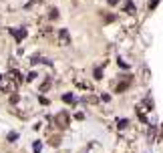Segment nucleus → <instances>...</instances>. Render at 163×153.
I'll return each instance as SVG.
<instances>
[{"label":"nucleus","mask_w":163,"mask_h":153,"mask_svg":"<svg viewBox=\"0 0 163 153\" xmlns=\"http://www.w3.org/2000/svg\"><path fill=\"white\" fill-rule=\"evenodd\" d=\"M16 89H18V85L10 79V75H2V76H0V91L12 93V91H16Z\"/></svg>","instance_id":"obj_1"},{"label":"nucleus","mask_w":163,"mask_h":153,"mask_svg":"<svg viewBox=\"0 0 163 153\" xmlns=\"http://www.w3.org/2000/svg\"><path fill=\"white\" fill-rule=\"evenodd\" d=\"M54 121H57V125L61 127V129H67V127H69V113H67V111L58 113L57 117H54Z\"/></svg>","instance_id":"obj_2"},{"label":"nucleus","mask_w":163,"mask_h":153,"mask_svg":"<svg viewBox=\"0 0 163 153\" xmlns=\"http://www.w3.org/2000/svg\"><path fill=\"white\" fill-rule=\"evenodd\" d=\"M58 38H61V44H65V47H69V44H71V34H69V30H67V28H62V30H61Z\"/></svg>","instance_id":"obj_3"},{"label":"nucleus","mask_w":163,"mask_h":153,"mask_svg":"<svg viewBox=\"0 0 163 153\" xmlns=\"http://www.w3.org/2000/svg\"><path fill=\"white\" fill-rule=\"evenodd\" d=\"M10 34H12V36H14L16 40L20 43V40L26 36V30H24V28H16V30H14V28H10Z\"/></svg>","instance_id":"obj_4"},{"label":"nucleus","mask_w":163,"mask_h":153,"mask_svg":"<svg viewBox=\"0 0 163 153\" xmlns=\"http://www.w3.org/2000/svg\"><path fill=\"white\" fill-rule=\"evenodd\" d=\"M8 75H10V79H12V81H14L16 85L20 87V83H22V76H20V73H18V71H16V69H14V71H10Z\"/></svg>","instance_id":"obj_5"},{"label":"nucleus","mask_w":163,"mask_h":153,"mask_svg":"<svg viewBox=\"0 0 163 153\" xmlns=\"http://www.w3.org/2000/svg\"><path fill=\"white\" fill-rule=\"evenodd\" d=\"M129 83H131V76H127V79H125V81H121L119 85H117V93H123L125 89H127V87H129Z\"/></svg>","instance_id":"obj_6"},{"label":"nucleus","mask_w":163,"mask_h":153,"mask_svg":"<svg viewBox=\"0 0 163 153\" xmlns=\"http://www.w3.org/2000/svg\"><path fill=\"white\" fill-rule=\"evenodd\" d=\"M125 12H129V14H135V6H133V2H127V4H125Z\"/></svg>","instance_id":"obj_7"},{"label":"nucleus","mask_w":163,"mask_h":153,"mask_svg":"<svg viewBox=\"0 0 163 153\" xmlns=\"http://www.w3.org/2000/svg\"><path fill=\"white\" fill-rule=\"evenodd\" d=\"M50 83H53V81H50V76H48L46 81L43 83V87H40V91H43V93H46V91H48V87H50Z\"/></svg>","instance_id":"obj_8"},{"label":"nucleus","mask_w":163,"mask_h":153,"mask_svg":"<svg viewBox=\"0 0 163 153\" xmlns=\"http://www.w3.org/2000/svg\"><path fill=\"white\" fill-rule=\"evenodd\" d=\"M62 101H65V103H75V97H72L71 93H67V95H62Z\"/></svg>","instance_id":"obj_9"},{"label":"nucleus","mask_w":163,"mask_h":153,"mask_svg":"<svg viewBox=\"0 0 163 153\" xmlns=\"http://www.w3.org/2000/svg\"><path fill=\"white\" fill-rule=\"evenodd\" d=\"M127 125H129V121H127V119H121V121H119V125H117V129H119V131H123L125 127H127Z\"/></svg>","instance_id":"obj_10"},{"label":"nucleus","mask_w":163,"mask_h":153,"mask_svg":"<svg viewBox=\"0 0 163 153\" xmlns=\"http://www.w3.org/2000/svg\"><path fill=\"white\" fill-rule=\"evenodd\" d=\"M36 75H39V73H34V71H30L28 75H26V81H28V83H30V81H34V79H36Z\"/></svg>","instance_id":"obj_11"},{"label":"nucleus","mask_w":163,"mask_h":153,"mask_svg":"<svg viewBox=\"0 0 163 153\" xmlns=\"http://www.w3.org/2000/svg\"><path fill=\"white\" fill-rule=\"evenodd\" d=\"M137 115H139V119L143 121V123H147V117L143 115V111H141V107H137Z\"/></svg>","instance_id":"obj_12"},{"label":"nucleus","mask_w":163,"mask_h":153,"mask_svg":"<svg viewBox=\"0 0 163 153\" xmlns=\"http://www.w3.org/2000/svg\"><path fill=\"white\" fill-rule=\"evenodd\" d=\"M32 149H34V153H40V149H43V145H40V141H34Z\"/></svg>","instance_id":"obj_13"},{"label":"nucleus","mask_w":163,"mask_h":153,"mask_svg":"<svg viewBox=\"0 0 163 153\" xmlns=\"http://www.w3.org/2000/svg\"><path fill=\"white\" fill-rule=\"evenodd\" d=\"M101 76H103V69H101V67H99V69H95V79L99 81Z\"/></svg>","instance_id":"obj_14"},{"label":"nucleus","mask_w":163,"mask_h":153,"mask_svg":"<svg viewBox=\"0 0 163 153\" xmlns=\"http://www.w3.org/2000/svg\"><path fill=\"white\" fill-rule=\"evenodd\" d=\"M16 139H18V133H8V141H10V143H14Z\"/></svg>","instance_id":"obj_15"},{"label":"nucleus","mask_w":163,"mask_h":153,"mask_svg":"<svg viewBox=\"0 0 163 153\" xmlns=\"http://www.w3.org/2000/svg\"><path fill=\"white\" fill-rule=\"evenodd\" d=\"M18 101H20V97L16 95V93H14V95H10V103H12V105H14V103H18Z\"/></svg>","instance_id":"obj_16"},{"label":"nucleus","mask_w":163,"mask_h":153,"mask_svg":"<svg viewBox=\"0 0 163 153\" xmlns=\"http://www.w3.org/2000/svg\"><path fill=\"white\" fill-rule=\"evenodd\" d=\"M50 18H53V20H57V18H58V12H57V8H53V10H50Z\"/></svg>","instance_id":"obj_17"},{"label":"nucleus","mask_w":163,"mask_h":153,"mask_svg":"<svg viewBox=\"0 0 163 153\" xmlns=\"http://www.w3.org/2000/svg\"><path fill=\"white\" fill-rule=\"evenodd\" d=\"M157 4H159V0H149V8H151V10H153Z\"/></svg>","instance_id":"obj_18"},{"label":"nucleus","mask_w":163,"mask_h":153,"mask_svg":"<svg viewBox=\"0 0 163 153\" xmlns=\"http://www.w3.org/2000/svg\"><path fill=\"white\" fill-rule=\"evenodd\" d=\"M101 101H105V103H107V101H111V95H109V93H103V95H101Z\"/></svg>","instance_id":"obj_19"},{"label":"nucleus","mask_w":163,"mask_h":153,"mask_svg":"<svg viewBox=\"0 0 163 153\" xmlns=\"http://www.w3.org/2000/svg\"><path fill=\"white\" fill-rule=\"evenodd\" d=\"M151 105H153V103H151V99H147V101H145V109H153Z\"/></svg>","instance_id":"obj_20"},{"label":"nucleus","mask_w":163,"mask_h":153,"mask_svg":"<svg viewBox=\"0 0 163 153\" xmlns=\"http://www.w3.org/2000/svg\"><path fill=\"white\" fill-rule=\"evenodd\" d=\"M159 139H163V123H161V129H159Z\"/></svg>","instance_id":"obj_21"},{"label":"nucleus","mask_w":163,"mask_h":153,"mask_svg":"<svg viewBox=\"0 0 163 153\" xmlns=\"http://www.w3.org/2000/svg\"><path fill=\"white\" fill-rule=\"evenodd\" d=\"M107 2H109V4H117V2H119V0H107Z\"/></svg>","instance_id":"obj_22"}]
</instances>
